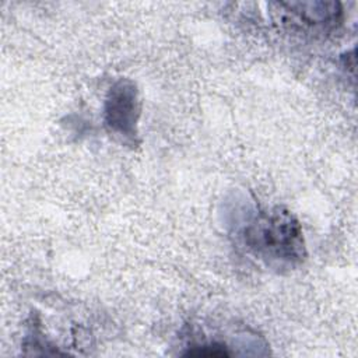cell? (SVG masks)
<instances>
[{
    "mask_svg": "<svg viewBox=\"0 0 358 358\" xmlns=\"http://www.w3.org/2000/svg\"><path fill=\"white\" fill-rule=\"evenodd\" d=\"M242 241L250 253L274 268H291L305 257L299 222L280 207L259 211L243 227Z\"/></svg>",
    "mask_w": 358,
    "mask_h": 358,
    "instance_id": "cell-1",
    "label": "cell"
},
{
    "mask_svg": "<svg viewBox=\"0 0 358 358\" xmlns=\"http://www.w3.org/2000/svg\"><path fill=\"white\" fill-rule=\"evenodd\" d=\"M105 123L110 131L133 140L137 134L136 123L140 113L138 91L133 81H116L105 101Z\"/></svg>",
    "mask_w": 358,
    "mask_h": 358,
    "instance_id": "cell-2",
    "label": "cell"
}]
</instances>
